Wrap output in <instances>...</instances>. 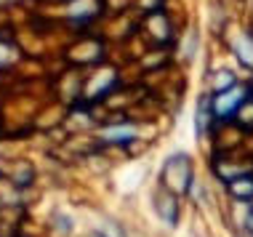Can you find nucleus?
<instances>
[{
	"instance_id": "f257e3e1",
	"label": "nucleus",
	"mask_w": 253,
	"mask_h": 237,
	"mask_svg": "<svg viewBox=\"0 0 253 237\" xmlns=\"http://www.w3.org/2000/svg\"><path fill=\"white\" fill-rule=\"evenodd\" d=\"M189 181H192V165H189L187 155H173L163 165V187L168 192H187Z\"/></svg>"
},
{
	"instance_id": "f03ea898",
	"label": "nucleus",
	"mask_w": 253,
	"mask_h": 237,
	"mask_svg": "<svg viewBox=\"0 0 253 237\" xmlns=\"http://www.w3.org/2000/svg\"><path fill=\"white\" fill-rule=\"evenodd\" d=\"M245 99H248V91H245V88H237V85L229 88V91H224V93H218V96H213L216 118H229L235 110H240Z\"/></svg>"
},
{
	"instance_id": "7ed1b4c3",
	"label": "nucleus",
	"mask_w": 253,
	"mask_h": 237,
	"mask_svg": "<svg viewBox=\"0 0 253 237\" xmlns=\"http://www.w3.org/2000/svg\"><path fill=\"white\" fill-rule=\"evenodd\" d=\"M155 208H157V213L163 216V221H166L168 227H176V216H179V205H176L173 195H170L166 187H163L160 192L155 195Z\"/></svg>"
},
{
	"instance_id": "20e7f679",
	"label": "nucleus",
	"mask_w": 253,
	"mask_h": 237,
	"mask_svg": "<svg viewBox=\"0 0 253 237\" xmlns=\"http://www.w3.org/2000/svg\"><path fill=\"white\" fill-rule=\"evenodd\" d=\"M213 115H216V112H213V99H203L200 104H197V120H195L197 133H208Z\"/></svg>"
},
{
	"instance_id": "39448f33",
	"label": "nucleus",
	"mask_w": 253,
	"mask_h": 237,
	"mask_svg": "<svg viewBox=\"0 0 253 237\" xmlns=\"http://www.w3.org/2000/svg\"><path fill=\"white\" fill-rule=\"evenodd\" d=\"M229 192L235 195L237 200H251L253 198V179H232L229 181Z\"/></svg>"
},
{
	"instance_id": "423d86ee",
	"label": "nucleus",
	"mask_w": 253,
	"mask_h": 237,
	"mask_svg": "<svg viewBox=\"0 0 253 237\" xmlns=\"http://www.w3.org/2000/svg\"><path fill=\"white\" fill-rule=\"evenodd\" d=\"M237 53H240L243 64L253 67V40H251L248 35H245V38H240V43H237Z\"/></svg>"
},
{
	"instance_id": "0eeeda50",
	"label": "nucleus",
	"mask_w": 253,
	"mask_h": 237,
	"mask_svg": "<svg viewBox=\"0 0 253 237\" xmlns=\"http://www.w3.org/2000/svg\"><path fill=\"white\" fill-rule=\"evenodd\" d=\"M237 115H240V123L248 128V131H253V96H248L243 101V107L237 110Z\"/></svg>"
},
{
	"instance_id": "6e6552de",
	"label": "nucleus",
	"mask_w": 253,
	"mask_h": 237,
	"mask_svg": "<svg viewBox=\"0 0 253 237\" xmlns=\"http://www.w3.org/2000/svg\"><path fill=\"white\" fill-rule=\"evenodd\" d=\"M133 136V128H109L104 131V141H128Z\"/></svg>"
},
{
	"instance_id": "1a4fd4ad",
	"label": "nucleus",
	"mask_w": 253,
	"mask_h": 237,
	"mask_svg": "<svg viewBox=\"0 0 253 237\" xmlns=\"http://www.w3.org/2000/svg\"><path fill=\"white\" fill-rule=\"evenodd\" d=\"M229 88H235V75H232V72H218L216 75V91L224 93V91H229Z\"/></svg>"
},
{
	"instance_id": "9d476101",
	"label": "nucleus",
	"mask_w": 253,
	"mask_h": 237,
	"mask_svg": "<svg viewBox=\"0 0 253 237\" xmlns=\"http://www.w3.org/2000/svg\"><path fill=\"white\" fill-rule=\"evenodd\" d=\"M245 227H248V229H251V232H253V211L248 213V219H245Z\"/></svg>"
}]
</instances>
